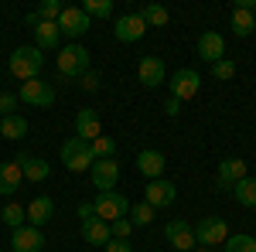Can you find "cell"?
I'll return each instance as SVG.
<instances>
[{
	"instance_id": "5bb4252c",
	"label": "cell",
	"mask_w": 256,
	"mask_h": 252,
	"mask_svg": "<svg viewBox=\"0 0 256 252\" xmlns=\"http://www.w3.org/2000/svg\"><path fill=\"white\" fill-rule=\"evenodd\" d=\"M246 177V160H239V157H226L222 164H218V188L222 191H232V184H239Z\"/></svg>"
},
{
	"instance_id": "cb8c5ba5",
	"label": "cell",
	"mask_w": 256,
	"mask_h": 252,
	"mask_svg": "<svg viewBox=\"0 0 256 252\" xmlns=\"http://www.w3.org/2000/svg\"><path fill=\"white\" fill-rule=\"evenodd\" d=\"M232 198H236L242 208H256V177H242L239 184H232Z\"/></svg>"
},
{
	"instance_id": "d6a6232c",
	"label": "cell",
	"mask_w": 256,
	"mask_h": 252,
	"mask_svg": "<svg viewBox=\"0 0 256 252\" xmlns=\"http://www.w3.org/2000/svg\"><path fill=\"white\" fill-rule=\"evenodd\" d=\"M232 75H236V61L222 58V61H216V65H212V78H216V82H229Z\"/></svg>"
},
{
	"instance_id": "f35d334b",
	"label": "cell",
	"mask_w": 256,
	"mask_h": 252,
	"mask_svg": "<svg viewBox=\"0 0 256 252\" xmlns=\"http://www.w3.org/2000/svg\"><path fill=\"white\" fill-rule=\"evenodd\" d=\"M79 218H82V222L96 218V208H92V201H82V205H79Z\"/></svg>"
},
{
	"instance_id": "836d02e7",
	"label": "cell",
	"mask_w": 256,
	"mask_h": 252,
	"mask_svg": "<svg viewBox=\"0 0 256 252\" xmlns=\"http://www.w3.org/2000/svg\"><path fill=\"white\" fill-rule=\"evenodd\" d=\"M62 10H65V7H62V0H44V3L38 7V17L41 20H58Z\"/></svg>"
},
{
	"instance_id": "7c38bea8",
	"label": "cell",
	"mask_w": 256,
	"mask_h": 252,
	"mask_svg": "<svg viewBox=\"0 0 256 252\" xmlns=\"http://www.w3.org/2000/svg\"><path fill=\"white\" fill-rule=\"evenodd\" d=\"M89 174H92V188H96V194L99 191H113L116 181H120V164L116 160H96Z\"/></svg>"
},
{
	"instance_id": "74e56055",
	"label": "cell",
	"mask_w": 256,
	"mask_h": 252,
	"mask_svg": "<svg viewBox=\"0 0 256 252\" xmlns=\"http://www.w3.org/2000/svg\"><path fill=\"white\" fill-rule=\"evenodd\" d=\"M102 252H134V246H130L126 239H110V242L102 246Z\"/></svg>"
},
{
	"instance_id": "ac0fdd59",
	"label": "cell",
	"mask_w": 256,
	"mask_h": 252,
	"mask_svg": "<svg viewBox=\"0 0 256 252\" xmlns=\"http://www.w3.org/2000/svg\"><path fill=\"white\" fill-rule=\"evenodd\" d=\"M76 136L92 143L96 136H102V126H99V113L96 109H79L76 113Z\"/></svg>"
},
{
	"instance_id": "52a82bcc",
	"label": "cell",
	"mask_w": 256,
	"mask_h": 252,
	"mask_svg": "<svg viewBox=\"0 0 256 252\" xmlns=\"http://www.w3.org/2000/svg\"><path fill=\"white\" fill-rule=\"evenodd\" d=\"M164 239H168V246H174L178 252H192L198 246L195 229H192V222H184V218H171V222L164 225Z\"/></svg>"
},
{
	"instance_id": "8fae6325",
	"label": "cell",
	"mask_w": 256,
	"mask_h": 252,
	"mask_svg": "<svg viewBox=\"0 0 256 252\" xmlns=\"http://www.w3.org/2000/svg\"><path fill=\"white\" fill-rule=\"evenodd\" d=\"M113 34H116V41H123V44H134V41H140L147 34V24H144L140 14H123V17H116V24H113Z\"/></svg>"
},
{
	"instance_id": "4fadbf2b",
	"label": "cell",
	"mask_w": 256,
	"mask_h": 252,
	"mask_svg": "<svg viewBox=\"0 0 256 252\" xmlns=\"http://www.w3.org/2000/svg\"><path fill=\"white\" fill-rule=\"evenodd\" d=\"M41 246H44V235L34 225H20L10 235V249L14 252H41Z\"/></svg>"
},
{
	"instance_id": "9a60e30c",
	"label": "cell",
	"mask_w": 256,
	"mask_h": 252,
	"mask_svg": "<svg viewBox=\"0 0 256 252\" xmlns=\"http://www.w3.org/2000/svg\"><path fill=\"white\" fill-rule=\"evenodd\" d=\"M137 75H140V82H144L147 89H158V85H164L168 72H164V61H160L158 55H147V58H140Z\"/></svg>"
},
{
	"instance_id": "5b68a950",
	"label": "cell",
	"mask_w": 256,
	"mask_h": 252,
	"mask_svg": "<svg viewBox=\"0 0 256 252\" xmlns=\"http://www.w3.org/2000/svg\"><path fill=\"white\" fill-rule=\"evenodd\" d=\"M229 239V225H226V218H202L195 225V242L202 249H208V246H222Z\"/></svg>"
},
{
	"instance_id": "f546056e",
	"label": "cell",
	"mask_w": 256,
	"mask_h": 252,
	"mask_svg": "<svg viewBox=\"0 0 256 252\" xmlns=\"http://www.w3.org/2000/svg\"><path fill=\"white\" fill-rule=\"evenodd\" d=\"M154 222V208L147 205V201H140V205H134L130 208V225H137V229H147Z\"/></svg>"
},
{
	"instance_id": "7a4b0ae2",
	"label": "cell",
	"mask_w": 256,
	"mask_h": 252,
	"mask_svg": "<svg viewBox=\"0 0 256 252\" xmlns=\"http://www.w3.org/2000/svg\"><path fill=\"white\" fill-rule=\"evenodd\" d=\"M62 164H65L72 174H82V171H92L96 154H92V147H89L86 140L72 136V140H65V143H62Z\"/></svg>"
},
{
	"instance_id": "484cf974",
	"label": "cell",
	"mask_w": 256,
	"mask_h": 252,
	"mask_svg": "<svg viewBox=\"0 0 256 252\" xmlns=\"http://www.w3.org/2000/svg\"><path fill=\"white\" fill-rule=\"evenodd\" d=\"M140 17H144L147 27H164L171 14H168V7H160V3H147V7L140 10Z\"/></svg>"
},
{
	"instance_id": "e575fe53",
	"label": "cell",
	"mask_w": 256,
	"mask_h": 252,
	"mask_svg": "<svg viewBox=\"0 0 256 252\" xmlns=\"http://www.w3.org/2000/svg\"><path fill=\"white\" fill-rule=\"evenodd\" d=\"M130 229H134L130 218H116V222H110V235H113V239H126Z\"/></svg>"
},
{
	"instance_id": "d6986e66",
	"label": "cell",
	"mask_w": 256,
	"mask_h": 252,
	"mask_svg": "<svg viewBox=\"0 0 256 252\" xmlns=\"http://www.w3.org/2000/svg\"><path fill=\"white\" fill-rule=\"evenodd\" d=\"M164 167H168V160H164L160 150H140V154H137V171L144 177L158 181V177H164Z\"/></svg>"
},
{
	"instance_id": "277c9868",
	"label": "cell",
	"mask_w": 256,
	"mask_h": 252,
	"mask_svg": "<svg viewBox=\"0 0 256 252\" xmlns=\"http://www.w3.org/2000/svg\"><path fill=\"white\" fill-rule=\"evenodd\" d=\"M92 208H96V218H102V222L110 225V222H116V218H126L130 201L120 191H99L96 198H92Z\"/></svg>"
},
{
	"instance_id": "30bf717a",
	"label": "cell",
	"mask_w": 256,
	"mask_h": 252,
	"mask_svg": "<svg viewBox=\"0 0 256 252\" xmlns=\"http://www.w3.org/2000/svg\"><path fill=\"white\" fill-rule=\"evenodd\" d=\"M178 198V188L171 184V181H164V177H158V181H150L147 188H144V201L158 212V208H168V205H174Z\"/></svg>"
},
{
	"instance_id": "d4e9b609",
	"label": "cell",
	"mask_w": 256,
	"mask_h": 252,
	"mask_svg": "<svg viewBox=\"0 0 256 252\" xmlns=\"http://www.w3.org/2000/svg\"><path fill=\"white\" fill-rule=\"evenodd\" d=\"M0 136H7V140H20V136H28V119L24 116H4L0 119Z\"/></svg>"
},
{
	"instance_id": "6da1fadb",
	"label": "cell",
	"mask_w": 256,
	"mask_h": 252,
	"mask_svg": "<svg viewBox=\"0 0 256 252\" xmlns=\"http://www.w3.org/2000/svg\"><path fill=\"white\" fill-rule=\"evenodd\" d=\"M41 65H44V55L38 51V44H34V48H28V44L14 48V55H10V61H7L10 75L20 78V82H31V78H38V75H41Z\"/></svg>"
},
{
	"instance_id": "ba28073f",
	"label": "cell",
	"mask_w": 256,
	"mask_h": 252,
	"mask_svg": "<svg viewBox=\"0 0 256 252\" xmlns=\"http://www.w3.org/2000/svg\"><path fill=\"white\" fill-rule=\"evenodd\" d=\"M89 20H92V17H89L82 7H65L62 17L55 20V24H58V31L65 34V38H82V34L89 31Z\"/></svg>"
},
{
	"instance_id": "2e32d148",
	"label": "cell",
	"mask_w": 256,
	"mask_h": 252,
	"mask_svg": "<svg viewBox=\"0 0 256 252\" xmlns=\"http://www.w3.org/2000/svg\"><path fill=\"white\" fill-rule=\"evenodd\" d=\"M222 55H226V38H222L218 31H205V34L198 38V58L216 65V61H222Z\"/></svg>"
},
{
	"instance_id": "4dcf8cb0",
	"label": "cell",
	"mask_w": 256,
	"mask_h": 252,
	"mask_svg": "<svg viewBox=\"0 0 256 252\" xmlns=\"http://www.w3.org/2000/svg\"><path fill=\"white\" fill-rule=\"evenodd\" d=\"M82 10L89 17H110L113 14V0H82Z\"/></svg>"
},
{
	"instance_id": "ab89813d",
	"label": "cell",
	"mask_w": 256,
	"mask_h": 252,
	"mask_svg": "<svg viewBox=\"0 0 256 252\" xmlns=\"http://www.w3.org/2000/svg\"><path fill=\"white\" fill-rule=\"evenodd\" d=\"M164 113H168V116H178V113H181V102L171 96V99H168V106H164Z\"/></svg>"
},
{
	"instance_id": "8992f818",
	"label": "cell",
	"mask_w": 256,
	"mask_h": 252,
	"mask_svg": "<svg viewBox=\"0 0 256 252\" xmlns=\"http://www.w3.org/2000/svg\"><path fill=\"white\" fill-rule=\"evenodd\" d=\"M18 102H28V106H38V109H48L55 102V89L41 78H31V82H20Z\"/></svg>"
},
{
	"instance_id": "3957f363",
	"label": "cell",
	"mask_w": 256,
	"mask_h": 252,
	"mask_svg": "<svg viewBox=\"0 0 256 252\" xmlns=\"http://www.w3.org/2000/svg\"><path fill=\"white\" fill-rule=\"evenodd\" d=\"M55 65H58L62 78H82L89 72V51L82 44H65L58 51V58H55Z\"/></svg>"
},
{
	"instance_id": "7402d4cb",
	"label": "cell",
	"mask_w": 256,
	"mask_h": 252,
	"mask_svg": "<svg viewBox=\"0 0 256 252\" xmlns=\"http://www.w3.org/2000/svg\"><path fill=\"white\" fill-rule=\"evenodd\" d=\"M82 239H86L89 246H99V249H102L113 235H110V225H106L102 218H89V222H82Z\"/></svg>"
},
{
	"instance_id": "b9f144b4",
	"label": "cell",
	"mask_w": 256,
	"mask_h": 252,
	"mask_svg": "<svg viewBox=\"0 0 256 252\" xmlns=\"http://www.w3.org/2000/svg\"><path fill=\"white\" fill-rule=\"evenodd\" d=\"M192 252H212V249H192Z\"/></svg>"
},
{
	"instance_id": "f1b7e54d",
	"label": "cell",
	"mask_w": 256,
	"mask_h": 252,
	"mask_svg": "<svg viewBox=\"0 0 256 252\" xmlns=\"http://www.w3.org/2000/svg\"><path fill=\"white\" fill-rule=\"evenodd\" d=\"M89 147H92L96 160H113V154H116V140L113 136H96Z\"/></svg>"
},
{
	"instance_id": "44dd1931",
	"label": "cell",
	"mask_w": 256,
	"mask_h": 252,
	"mask_svg": "<svg viewBox=\"0 0 256 252\" xmlns=\"http://www.w3.org/2000/svg\"><path fill=\"white\" fill-rule=\"evenodd\" d=\"M20 184H24V174H20V164H18V160L0 164V194L20 191Z\"/></svg>"
},
{
	"instance_id": "d590c367",
	"label": "cell",
	"mask_w": 256,
	"mask_h": 252,
	"mask_svg": "<svg viewBox=\"0 0 256 252\" xmlns=\"http://www.w3.org/2000/svg\"><path fill=\"white\" fill-rule=\"evenodd\" d=\"M18 109V96L14 92H0V116H14Z\"/></svg>"
},
{
	"instance_id": "83f0119b",
	"label": "cell",
	"mask_w": 256,
	"mask_h": 252,
	"mask_svg": "<svg viewBox=\"0 0 256 252\" xmlns=\"http://www.w3.org/2000/svg\"><path fill=\"white\" fill-rule=\"evenodd\" d=\"M222 249L226 252H256V239L253 235H229L222 242Z\"/></svg>"
},
{
	"instance_id": "ffe728a7",
	"label": "cell",
	"mask_w": 256,
	"mask_h": 252,
	"mask_svg": "<svg viewBox=\"0 0 256 252\" xmlns=\"http://www.w3.org/2000/svg\"><path fill=\"white\" fill-rule=\"evenodd\" d=\"M14 160L20 164V174L28 177V181H34V184H38V181H44V177L52 174V167H48V160H41V157H28V154H18Z\"/></svg>"
},
{
	"instance_id": "1f68e13d",
	"label": "cell",
	"mask_w": 256,
	"mask_h": 252,
	"mask_svg": "<svg viewBox=\"0 0 256 252\" xmlns=\"http://www.w3.org/2000/svg\"><path fill=\"white\" fill-rule=\"evenodd\" d=\"M24 218H28V212H24L20 205H7V208L0 212V222H4V225H10V229H20V225H24Z\"/></svg>"
},
{
	"instance_id": "9c48e42d",
	"label": "cell",
	"mask_w": 256,
	"mask_h": 252,
	"mask_svg": "<svg viewBox=\"0 0 256 252\" xmlns=\"http://www.w3.org/2000/svg\"><path fill=\"white\" fill-rule=\"evenodd\" d=\"M168 89H171V96L181 102V99L198 96V89H202V78H198V72H192V68H178L174 75H171V82H168Z\"/></svg>"
},
{
	"instance_id": "60d3db41",
	"label": "cell",
	"mask_w": 256,
	"mask_h": 252,
	"mask_svg": "<svg viewBox=\"0 0 256 252\" xmlns=\"http://www.w3.org/2000/svg\"><path fill=\"white\" fill-rule=\"evenodd\" d=\"M41 24V17H38V10H31V14H28V27H31V31H34V27H38Z\"/></svg>"
},
{
	"instance_id": "603a6c76",
	"label": "cell",
	"mask_w": 256,
	"mask_h": 252,
	"mask_svg": "<svg viewBox=\"0 0 256 252\" xmlns=\"http://www.w3.org/2000/svg\"><path fill=\"white\" fill-rule=\"evenodd\" d=\"M34 41H38V51H52V48H58L62 41V31L55 20H41L38 27H34Z\"/></svg>"
},
{
	"instance_id": "4316f807",
	"label": "cell",
	"mask_w": 256,
	"mask_h": 252,
	"mask_svg": "<svg viewBox=\"0 0 256 252\" xmlns=\"http://www.w3.org/2000/svg\"><path fill=\"white\" fill-rule=\"evenodd\" d=\"M232 31H236L239 38H250L256 31V17L250 10H232Z\"/></svg>"
},
{
	"instance_id": "8d00e7d4",
	"label": "cell",
	"mask_w": 256,
	"mask_h": 252,
	"mask_svg": "<svg viewBox=\"0 0 256 252\" xmlns=\"http://www.w3.org/2000/svg\"><path fill=\"white\" fill-rule=\"evenodd\" d=\"M99 82H102V78H99V72H92V68L79 78V85L86 89V92H99Z\"/></svg>"
},
{
	"instance_id": "e0dca14e",
	"label": "cell",
	"mask_w": 256,
	"mask_h": 252,
	"mask_svg": "<svg viewBox=\"0 0 256 252\" xmlns=\"http://www.w3.org/2000/svg\"><path fill=\"white\" fill-rule=\"evenodd\" d=\"M24 212H28V225L41 229V225H48V222L55 218V201H52L48 194H38V198H34Z\"/></svg>"
}]
</instances>
